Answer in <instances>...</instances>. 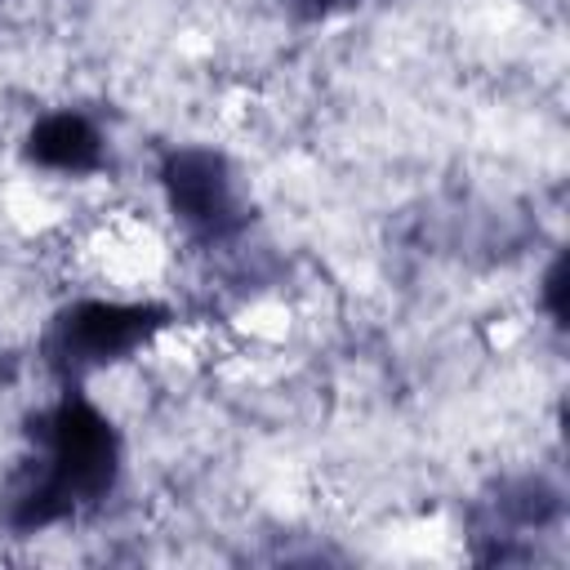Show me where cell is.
I'll return each instance as SVG.
<instances>
[{"label": "cell", "mask_w": 570, "mask_h": 570, "mask_svg": "<svg viewBox=\"0 0 570 570\" xmlns=\"http://www.w3.org/2000/svg\"><path fill=\"white\" fill-rule=\"evenodd\" d=\"M361 0H281V9L294 18V22H334L343 13H352Z\"/></svg>", "instance_id": "obj_4"}, {"label": "cell", "mask_w": 570, "mask_h": 570, "mask_svg": "<svg viewBox=\"0 0 570 570\" xmlns=\"http://www.w3.org/2000/svg\"><path fill=\"white\" fill-rule=\"evenodd\" d=\"M111 129L76 102L36 107L13 134V160L27 183L45 191H85L111 174Z\"/></svg>", "instance_id": "obj_3"}, {"label": "cell", "mask_w": 570, "mask_h": 570, "mask_svg": "<svg viewBox=\"0 0 570 570\" xmlns=\"http://www.w3.org/2000/svg\"><path fill=\"white\" fill-rule=\"evenodd\" d=\"M151 209L187 258H232L254 227L249 178L218 142H169L151 165Z\"/></svg>", "instance_id": "obj_2"}, {"label": "cell", "mask_w": 570, "mask_h": 570, "mask_svg": "<svg viewBox=\"0 0 570 570\" xmlns=\"http://www.w3.org/2000/svg\"><path fill=\"white\" fill-rule=\"evenodd\" d=\"M178 316L174 298L62 285L36 321V361L62 387H94L142 370Z\"/></svg>", "instance_id": "obj_1"}]
</instances>
